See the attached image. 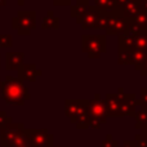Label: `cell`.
I'll return each mask as SVG.
<instances>
[{
    "label": "cell",
    "instance_id": "obj_13",
    "mask_svg": "<svg viewBox=\"0 0 147 147\" xmlns=\"http://www.w3.org/2000/svg\"><path fill=\"white\" fill-rule=\"evenodd\" d=\"M10 123H12V119H10L4 111H0V129H4Z\"/></svg>",
    "mask_w": 147,
    "mask_h": 147
},
{
    "label": "cell",
    "instance_id": "obj_9",
    "mask_svg": "<svg viewBox=\"0 0 147 147\" xmlns=\"http://www.w3.org/2000/svg\"><path fill=\"white\" fill-rule=\"evenodd\" d=\"M59 27V20L58 17H56L53 13V10H49L47 13V16L44 17L43 23H41V28L43 30H48V28H53V30H57Z\"/></svg>",
    "mask_w": 147,
    "mask_h": 147
},
{
    "label": "cell",
    "instance_id": "obj_5",
    "mask_svg": "<svg viewBox=\"0 0 147 147\" xmlns=\"http://www.w3.org/2000/svg\"><path fill=\"white\" fill-rule=\"evenodd\" d=\"M103 36H98V35H93V36H88L84 35L83 36V47H84V52H88V54L90 57H96L94 52L98 51V53L105 51V40Z\"/></svg>",
    "mask_w": 147,
    "mask_h": 147
},
{
    "label": "cell",
    "instance_id": "obj_17",
    "mask_svg": "<svg viewBox=\"0 0 147 147\" xmlns=\"http://www.w3.org/2000/svg\"><path fill=\"white\" fill-rule=\"evenodd\" d=\"M1 85H3V80H1V78H0V93H1Z\"/></svg>",
    "mask_w": 147,
    "mask_h": 147
},
{
    "label": "cell",
    "instance_id": "obj_15",
    "mask_svg": "<svg viewBox=\"0 0 147 147\" xmlns=\"http://www.w3.org/2000/svg\"><path fill=\"white\" fill-rule=\"evenodd\" d=\"M7 5V0H0V10H1V7Z\"/></svg>",
    "mask_w": 147,
    "mask_h": 147
},
{
    "label": "cell",
    "instance_id": "obj_3",
    "mask_svg": "<svg viewBox=\"0 0 147 147\" xmlns=\"http://www.w3.org/2000/svg\"><path fill=\"white\" fill-rule=\"evenodd\" d=\"M23 134L28 141V143L31 142L34 147H45L49 143L52 145V136L48 134L45 129H25Z\"/></svg>",
    "mask_w": 147,
    "mask_h": 147
},
{
    "label": "cell",
    "instance_id": "obj_18",
    "mask_svg": "<svg viewBox=\"0 0 147 147\" xmlns=\"http://www.w3.org/2000/svg\"><path fill=\"white\" fill-rule=\"evenodd\" d=\"M0 58H1V54H0Z\"/></svg>",
    "mask_w": 147,
    "mask_h": 147
},
{
    "label": "cell",
    "instance_id": "obj_14",
    "mask_svg": "<svg viewBox=\"0 0 147 147\" xmlns=\"http://www.w3.org/2000/svg\"><path fill=\"white\" fill-rule=\"evenodd\" d=\"M54 5H70L71 0H52Z\"/></svg>",
    "mask_w": 147,
    "mask_h": 147
},
{
    "label": "cell",
    "instance_id": "obj_12",
    "mask_svg": "<svg viewBox=\"0 0 147 147\" xmlns=\"http://www.w3.org/2000/svg\"><path fill=\"white\" fill-rule=\"evenodd\" d=\"M13 45V38L12 35H0V48H10Z\"/></svg>",
    "mask_w": 147,
    "mask_h": 147
},
{
    "label": "cell",
    "instance_id": "obj_2",
    "mask_svg": "<svg viewBox=\"0 0 147 147\" xmlns=\"http://www.w3.org/2000/svg\"><path fill=\"white\" fill-rule=\"evenodd\" d=\"M12 27L18 31L20 35H30L31 30L36 27L35 10H20L12 20Z\"/></svg>",
    "mask_w": 147,
    "mask_h": 147
},
{
    "label": "cell",
    "instance_id": "obj_6",
    "mask_svg": "<svg viewBox=\"0 0 147 147\" xmlns=\"http://www.w3.org/2000/svg\"><path fill=\"white\" fill-rule=\"evenodd\" d=\"M25 129H23V124H14L10 123L8 127L1 129V143L7 145V143H13L20 136L23 134Z\"/></svg>",
    "mask_w": 147,
    "mask_h": 147
},
{
    "label": "cell",
    "instance_id": "obj_7",
    "mask_svg": "<svg viewBox=\"0 0 147 147\" xmlns=\"http://www.w3.org/2000/svg\"><path fill=\"white\" fill-rule=\"evenodd\" d=\"M41 70H38L35 63H23L22 66L18 69V78L21 80H26V81H36L38 76H41Z\"/></svg>",
    "mask_w": 147,
    "mask_h": 147
},
{
    "label": "cell",
    "instance_id": "obj_8",
    "mask_svg": "<svg viewBox=\"0 0 147 147\" xmlns=\"http://www.w3.org/2000/svg\"><path fill=\"white\" fill-rule=\"evenodd\" d=\"M25 53L23 52H8L5 53V67L7 70H16L18 71L21 66L23 65Z\"/></svg>",
    "mask_w": 147,
    "mask_h": 147
},
{
    "label": "cell",
    "instance_id": "obj_19",
    "mask_svg": "<svg viewBox=\"0 0 147 147\" xmlns=\"http://www.w3.org/2000/svg\"><path fill=\"white\" fill-rule=\"evenodd\" d=\"M146 3H147V0H146Z\"/></svg>",
    "mask_w": 147,
    "mask_h": 147
},
{
    "label": "cell",
    "instance_id": "obj_11",
    "mask_svg": "<svg viewBox=\"0 0 147 147\" xmlns=\"http://www.w3.org/2000/svg\"><path fill=\"white\" fill-rule=\"evenodd\" d=\"M103 115H105V110L102 107V105L99 102H93L90 103V116L94 120H103Z\"/></svg>",
    "mask_w": 147,
    "mask_h": 147
},
{
    "label": "cell",
    "instance_id": "obj_16",
    "mask_svg": "<svg viewBox=\"0 0 147 147\" xmlns=\"http://www.w3.org/2000/svg\"><path fill=\"white\" fill-rule=\"evenodd\" d=\"M25 1H26V0H17L18 5H21V7H22V5H23V4H25Z\"/></svg>",
    "mask_w": 147,
    "mask_h": 147
},
{
    "label": "cell",
    "instance_id": "obj_10",
    "mask_svg": "<svg viewBox=\"0 0 147 147\" xmlns=\"http://www.w3.org/2000/svg\"><path fill=\"white\" fill-rule=\"evenodd\" d=\"M86 7H88V0H78L75 7L71 8V16L80 18L85 13Z\"/></svg>",
    "mask_w": 147,
    "mask_h": 147
},
{
    "label": "cell",
    "instance_id": "obj_4",
    "mask_svg": "<svg viewBox=\"0 0 147 147\" xmlns=\"http://www.w3.org/2000/svg\"><path fill=\"white\" fill-rule=\"evenodd\" d=\"M86 102L80 101H66V115L72 121H85V107Z\"/></svg>",
    "mask_w": 147,
    "mask_h": 147
},
{
    "label": "cell",
    "instance_id": "obj_1",
    "mask_svg": "<svg viewBox=\"0 0 147 147\" xmlns=\"http://www.w3.org/2000/svg\"><path fill=\"white\" fill-rule=\"evenodd\" d=\"M1 96L8 105H23L27 99H30L28 89L23 85V81L20 78L12 75H7L3 80Z\"/></svg>",
    "mask_w": 147,
    "mask_h": 147
}]
</instances>
